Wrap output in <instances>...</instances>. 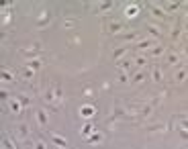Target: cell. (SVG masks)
<instances>
[{
	"mask_svg": "<svg viewBox=\"0 0 188 149\" xmlns=\"http://www.w3.org/2000/svg\"><path fill=\"white\" fill-rule=\"evenodd\" d=\"M19 108H21V106H19V102H12V110H14V112H19Z\"/></svg>",
	"mask_w": 188,
	"mask_h": 149,
	"instance_id": "obj_20",
	"label": "cell"
},
{
	"mask_svg": "<svg viewBox=\"0 0 188 149\" xmlns=\"http://www.w3.org/2000/svg\"><path fill=\"white\" fill-rule=\"evenodd\" d=\"M186 76H188V74H186V69H178V72H176V80H178V82L186 80Z\"/></svg>",
	"mask_w": 188,
	"mask_h": 149,
	"instance_id": "obj_7",
	"label": "cell"
},
{
	"mask_svg": "<svg viewBox=\"0 0 188 149\" xmlns=\"http://www.w3.org/2000/svg\"><path fill=\"white\" fill-rule=\"evenodd\" d=\"M90 129H92V125H90V123H86V125H84V129H82V135L90 133Z\"/></svg>",
	"mask_w": 188,
	"mask_h": 149,
	"instance_id": "obj_14",
	"label": "cell"
},
{
	"mask_svg": "<svg viewBox=\"0 0 188 149\" xmlns=\"http://www.w3.org/2000/svg\"><path fill=\"white\" fill-rule=\"evenodd\" d=\"M178 6H180L178 2H172V4H166V8H168V10H174V8H178Z\"/></svg>",
	"mask_w": 188,
	"mask_h": 149,
	"instance_id": "obj_15",
	"label": "cell"
},
{
	"mask_svg": "<svg viewBox=\"0 0 188 149\" xmlns=\"http://www.w3.org/2000/svg\"><path fill=\"white\" fill-rule=\"evenodd\" d=\"M125 53H127V47H121V49H115V51H113V57L119 59V57H123Z\"/></svg>",
	"mask_w": 188,
	"mask_h": 149,
	"instance_id": "obj_3",
	"label": "cell"
},
{
	"mask_svg": "<svg viewBox=\"0 0 188 149\" xmlns=\"http://www.w3.org/2000/svg\"><path fill=\"white\" fill-rule=\"evenodd\" d=\"M182 127H186V129H188V116H184V118H182Z\"/></svg>",
	"mask_w": 188,
	"mask_h": 149,
	"instance_id": "obj_21",
	"label": "cell"
},
{
	"mask_svg": "<svg viewBox=\"0 0 188 149\" xmlns=\"http://www.w3.org/2000/svg\"><path fill=\"white\" fill-rule=\"evenodd\" d=\"M108 27H110L108 31H113V33H121V31H123V25L121 23H110Z\"/></svg>",
	"mask_w": 188,
	"mask_h": 149,
	"instance_id": "obj_4",
	"label": "cell"
},
{
	"mask_svg": "<svg viewBox=\"0 0 188 149\" xmlns=\"http://www.w3.org/2000/svg\"><path fill=\"white\" fill-rule=\"evenodd\" d=\"M153 80L162 82V69H160V68H153Z\"/></svg>",
	"mask_w": 188,
	"mask_h": 149,
	"instance_id": "obj_8",
	"label": "cell"
},
{
	"mask_svg": "<svg viewBox=\"0 0 188 149\" xmlns=\"http://www.w3.org/2000/svg\"><path fill=\"white\" fill-rule=\"evenodd\" d=\"M133 80H135L137 84H139V82H143V80H145V74H143V72H139V74H135V78H133Z\"/></svg>",
	"mask_w": 188,
	"mask_h": 149,
	"instance_id": "obj_12",
	"label": "cell"
},
{
	"mask_svg": "<svg viewBox=\"0 0 188 149\" xmlns=\"http://www.w3.org/2000/svg\"><path fill=\"white\" fill-rule=\"evenodd\" d=\"M80 115H82V116H92L94 115V108H92V106H82V108H80Z\"/></svg>",
	"mask_w": 188,
	"mask_h": 149,
	"instance_id": "obj_2",
	"label": "cell"
},
{
	"mask_svg": "<svg viewBox=\"0 0 188 149\" xmlns=\"http://www.w3.org/2000/svg\"><path fill=\"white\" fill-rule=\"evenodd\" d=\"M135 66H145V57H137L135 59Z\"/></svg>",
	"mask_w": 188,
	"mask_h": 149,
	"instance_id": "obj_16",
	"label": "cell"
},
{
	"mask_svg": "<svg viewBox=\"0 0 188 149\" xmlns=\"http://www.w3.org/2000/svg\"><path fill=\"white\" fill-rule=\"evenodd\" d=\"M29 66H31V68H39V66H41V63H39V59H33V61H31V63H29Z\"/></svg>",
	"mask_w": 188,
	"mask_h": 149,
	"instance_id": "obj_18",
	"label": "cell"
},
{
	"mask_svg": "<svg viewBox=\"0 0 188 149\" xmlns=\"http://www.w3.org/2000/svg\"><path fill=\"white\" fill-rule=\"evenodd\" d=\"M137 12H139V6H137V4H135V6H133V4H129V6H127V10H125V14H127L129 19H133V16H137Z\"/></svg>",
	"mask_w": 188,
	"mask_h": 149,
	"instance_id": "obj_1",
	"label": "cell"
},
{
	"mask_svg": "<svg viewBox=\"0 0 188 149\" xmlns=\"http://www.w3.org/2000/svg\"><path fill=\"white\" fill-rule=\"evenodd\" d=\"M166 59H168V63H170V66H176V63H178V55H176V53H168V55H166Z\"/></svg>",
	"mask_w": 188,
	"mask_h": 149,
	"instance_id": "obj_5",
	"label": "cell"
},
{
	"mask_svg": "<svg viewBox=\"0 0 188 149\" xmlns=\"http://www.w3.org/2000/svg\"><path fill=\"white\" fill-rule=\"evenodd\" d=\"M53 143H55L57 147H66V139L59 137V135H53Z\"/></svg>",
	"mask_w": 188,
	"mask_h": 149,
	"instance_id": "obj_6",
	"label": "cell"
},
{
	"mask_svg": "<svg viewBox=\"0 0 188 149\" xmlns=\"http://www.w3.org/2000/svg\"><path fill=\"white\" fill-rule=\"evenodd\" d=\"M151 10H153V14H155L157 19H164V10H162V8H157V6H151Z\"/></svg>",
	"mask_w": 188,
	"mask_h": 149,
	"instance_id": "obj_10",
	"label": "cell"
},
{
	"mask_svg": "<svg viewBox=\"0 0 188 149\" xmlns=\"http://www.w3.org/2000/svg\"><path fill=\"white\" fill-rule=\"evenodd\" d=\"M162 53H164V47H153V49H151L153 57H157V55H162Z\"/></svg>",
	"mask_w": 188,
	"mask_h": 149,
	"instance_id": "obj_11",
	"label": "cell"
},
{
	"mask_svg": "<svg viewBox=\"0 0 188 149\" xmlns=\"http://www.w3.org/2000/svg\"><path fill=\"white\" fill-rule=\"evenodd\" d=\"M37 115H39V121H41V125H45V115H43L41 110H37Z\"/></svg>",
	"mask_w": 188,
	"mask_h": 149,
	"instance_id": "obj_17",
	"label": "cell"
},
{
	"mask_svg": "<svg viewBox=\"0 0 188 149\" xmlns=\"http://www.w3.org/2000/svg\"><path fill=\"white\" fill-rule=\"evenodd\" d=\"M153 45H155L153 41H139V45L137 47H139V49H147V47H153Z\"/></svg>",
	"mask_w": 188,
	"mask_h": 149,
	"instance_id": "obj_9",
	"label": "cell"
},
{
	"mask_svg": "<svg viewBox=\"0 0 188 149\" xmlns=\"http://www.w3.org/2000/svg\"><path fill=\"white\" fill-rule=\"evenodd\" d=\"M2 78H4V80H12V76L8 74V72H4V74H2Z\"/></svg>",
	"mask_w": 188,
	"mask_h": 149,
	"instance_id": "obj_19",
	"label": "cell"
},
{
	"mask_svg": "<svg viewBox=\"0 0 188 149\" xmlns=\"http://www.w3.org/2000/svg\"><path fill=\"white\" fill-rule=\"evenodd\" d=\"M149 33H151V35H155V37H160V35H162L160 31H157V27H151V25H149Z\"/></svg>",
	"mask_w": 188,
	"mask_h": 149,
	"instance_id": "obj_13",
	"label": "cell"
}]
</instances>
